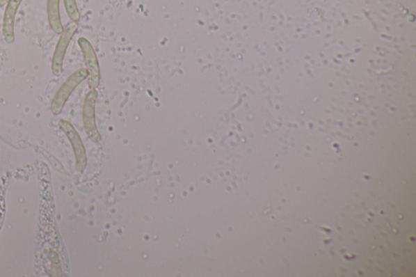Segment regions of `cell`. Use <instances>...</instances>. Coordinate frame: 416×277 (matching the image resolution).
<instances>
[{"label": "cell", "mask_w": 416, "mask_h": 277, "mask_svg": "<svg viewBox=\"0 0 416 277\" xmlns=\"http://www.w3.org/2000/svg\"><path fill=\"white\" fill-rule=\"evenodd\" d=\"M79 45L85 58L87 71H88V84L90 90L98 87L100 81V68L98 58L94 50L93 46L87 38H79Z\"/></svg>", "instance_id": "3957f363"}, {"label": "cell", "mask_w": 416, "mask_h": 277, "mask_svg": "<svg viewBox=\"0 0 416 277\" xmlns=\"http://www.w3.org/2000/svg\"><path fill=\"white\" fill-rule=\"evenodd\" d=\"M8 1L9 0H0V7L3 6L4 4H6Z\"/></svg>", "instance_id": "9c48e42d"}, {"label": "cell", "mask_w": 416, "mask_h": 277, "mask_svg": "<svg viewBox=\"0 0 416 277\" xmlns=\"http://www.w3.org/2000/svg\"><path fill=\"white\" fill-rule=\"evenodd\" d=\"M47 17L52 31L60 35L64 30L60 15V0H47Z\"/></svg>", "instance_id": "52a82bcc"}, {"label": "cell", "mask_w": 416, "mask_h": 277, "mask_svg": "<svg viewBox=\"0 0 416 277\" xmlns=\"http://www.w3.org/2000/svg\"><path fill=\"white\" fill-rule=\"evenodd\" d=\"M23 0H9L4 11L3 18V36L4 41L8 43H13L15 41V33H14V25L19 7Z\"/></svg>", "instance_id": "8992f818"}, {"label": "cell", "mask_w": 416, "mask_h": 277, "mask_svg": "<svg viewBox=\"0 0 416 277\" xmlns=\"http://www.w3.org/2000/svg\"><path fill=\"white\" fill-rule=\"evenodd\" d=\"M65 7L67 16L72 22H79L80 19V13L77 8L76 0H64Z\"/></svg>", "instance_id": "ba28073f"}, {"label": "cell", "mask_w": 416, "mask_h": 277, "mask_svg": "<svg viewBox=\"0 0 416 277\" xmlns=\"http://www.w3.org/2000/svg\"><path fill=\"white\" fill-rule=\"evenodd\" d=\"M88 77V71L86 69H80L72 74L60 90H58L51 104V111L55 115L60 114L64 108L67 99L70 98L77 86Z\"/></svg>", "instance_id": "6da1fadb"}, {"label": "cell", "mask_w": 416, "mask_h": 277, "mask_svg": "<svg viewBox=\"0 0 416 277\" xmlns=\"http://www.w3.org/2000/svg\"><path fill=\"white\" fill-rule=\"evenodd\" d=\"M97 98H98V92L95 89L90 90L86 97L83 108L85 129L87 135L94 142H99L101 138L95 124V110Z\"/></svg>", "instance_id": "277c9868"}, {"label": "cell", "mask_w": 416, "mask_h": 277, "mask_svg": "<svg viewBox=\"0 0 416 277\" xmlns=\"http://www.w3.org/2000/svg\"><path fill=\"white\" fill-rule=\"evenodd\" d=\"M59 126L63 130V132L67 136V138L70 141L72 147L74 148L75 153L77 167L81 170L86 164V152L80 136L79 133L77 132L74 126H72L69 121L61 120Z\"/></svg>", "instance_id": "5b68a950"}, {"label": "cell", "mask_w": 416, "mask_h": 277, "mask_svg": "<svg viewBox=\"0 0 416 277\" xmlns=\"http://www.w3.org/2000/svg\"><path fill=\"white\" fill-rule=\"evenodd\" d=\"M77 28H79L77 23L71 22L67 24L61 33L60 40L57 42L51 61V70L53 74L56 76H61L62 74L63 63H64L66 51L72 37H74L77 31Z\"/></svg>", "instance_id": "7a4b0ae2"}]
</instances>
